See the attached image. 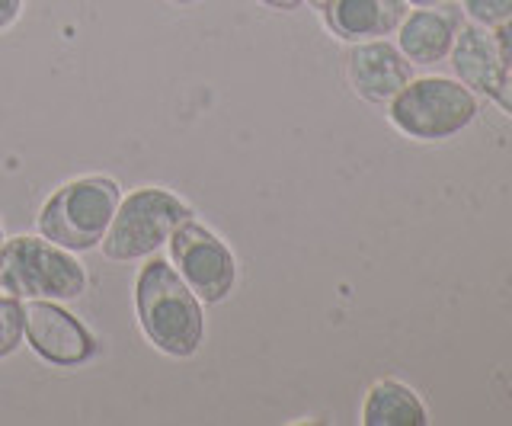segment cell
Returning <instances> with one entry per match:
<instances>
[{"label": "cell", "instance_id": "obj_1", "mask_svg": "<svg viewBox=\"0 0 512 426\" xmlns=\"http://www.w3.org/2000/svg\"><path fill=\"white\" fill-rule=\"evenodd\" d=\"M135 318L157 353L192 359L205 343V311L167 257H144L135 276Z\"/></svg>", "mask_w": 512, "mask_h": 426}, {"label": "cell", "instance_id": "obj_2", "mask_svg": "<svg viewBox=\"0 0 512 426\" xmlns=\"http://www.w3.org/2000/svg\"><path fill=\"white\" fill-rule=\"evenodd\" d=\"M122 186L106 173H87L52 189L36 215V228L42 238L55 241L71 254H87L103 244L119 209Z\"/></svg>", "mask_w": 512, "mask_h": 426}, {"label": "cell", "instance_id": "obj_3", "mask_svg": "<svg viewBox=\"0 0 512 426\" xmlns=\"http://www.w3.org/2000/svg\"><path fill=\"white\" fill-rule=\"evenodd\" d=\"M87 286L90 273L77 254L42 234H20L0 244V292L20 302H29V298L74 302L87 292Z\"/></svg>", "mask_w": 512, "mask_h": 426}, {"label": "cell", "instance_id": "obj_4", "mask_svg": "<svg viewBox=\"0 0 512 426\" xmlns=\"http://www.w3.org/2000/svg\"><path fill=\"white\" fill-rule=\"evenodd\" d=\"M189 218H196V209L186 199L164 186H138L132 193H122L119 209L100 244V254L109 263L144 260L157 254Z\"/></svg>", "mask_w": 512, "mask_h": 426}, {"label": "cell", "instance_id": "obj_5", "mask_svg": "<svg viewBox=\"0 0 512 426\" xmlns=\"http://www.w3.org/2000/svg\"><path fill=\"white\" fill-rule=\"evenodd\" d=\"M477 97L458 77H413L388 100V122L410 141H448L477 119Z\"/></svg>", "mask_w": 512, "mask_h": 426}, {"label": "cell", "instance_id": "obj_6", "mask_svg": "<svg viewBox=\"0 0 512 426\" xmlns=\"http://www.w3.org/2000/svg\"><path fill=\"white\" fill-rule=\"evenodd\" d=\"M167 244L173 270L183 276L202 305L228 302L237 286V257L228 241H221L208 225L189 218L173 231Z\"/></svg>", "mask_w": 512, "mask_h": 426}, {"label": "cell", "instance_id": "obj_7", "mask_svg": "<svg viewBox=\"0 0 512 426\" xmlns=\"http://www.w3.org/2000/svg\"><path fill=\"white\" fill-rule=\"evenodd\" d=\"M23 343L55 369H80L96 356L90 327L52 298L23 302Z\"/></svg>", "mask_w": 512, "mask_h": 426}, {"label": "cell", "instance_id": "obj_8", "mask_svg": "<svg viewBox=\"0 0 512 426\" xmlns=\"http://www.w3.org/2000/svg\"><path fill=\"white\" fill-rule=\"evenodd\" d=\"M346 77L349 87L356 90V97H362L372 106H388V100L397 97L413 81V65L394 42L368 39V42H356L349 49Z\"/></svg>", "mask_w": 512, "mask_h": 426}, {"label": "cell", "instance_id": "obj_9", "mask_svg": "<svg viewBox=\"0 0 512 426\" xmlns=\"http://www.w3.org/2000/svg\"><path fill=\"white\" fill-rule=\"evenodd\" d=\"M448 61H452V71L458 81L468 87L474 97H484V100H493V93L500 90L506 77V65L493 42V29L480 23L458 26Z\"/></svg>", "mask_w": 512, "mask_h": 426}, {"label": "cell", "instance_id": "obj_10", "mask_svg": "<svg viewBox=\"0 0 512 426\" xmlns=\"http://www.w3.org/2000/svg\"><path fill=\"white\" fill-rule=\"evenodd\" d=\"M407 0H330L320 10L330 36L340 42H368V39H388L397 33L400 20L407 17Z\"/></svg>", "mask_w": 512, "mask_h": 426}, {"label": "cell", "instance_id": "obj_11", "mask_svg": "<svg viewBox=\"0 0 512 426\" xmlns=\"http://www.w3.org/2000/svg\"><path fill=\"white\" fill-rule=\"evenodd\" d=\"M461 26V17L455 7H416L407 10V17L397 26V49L416 68H429L436 61H445L452 52L455 33Z\"/></svg>", "mask_w": 512, "mask_h": 426}, {"label": "cell", "instance_id": "obj_12", "mask_svg": "<svg viewBox=\"0 0 512 426\" xmlns=\"http://www.w3.org/2000/svg\"><path fill=\"white\" fill-rule=\"evenodd\" d=\"M362 426H426L429 410L423 398L400 378H378L365 391L359 410Z\"/></svg>", "mask_w": 512, "mask_h": 426}, {"label": "cell", "instance_id": "obj_13", "mask_svg": "<svg viewBox=\"0 0 512 426\" xmlns=\"http://www.w3.org/2000/svg\"><path fill=\"white\" fill-rule=\"evenodd\" d=\"M23 346V302L0 295V359L13 356Z\"/></svg>", "mask_w": 512, "mask_h": 426}, {"label": "cell", "instance_id": "obj_14", "mask_svg": "<svg viewBox=\"0 0 512 426\" xmlns=\"http://www.w3.org/2000/svg\"><path fill=\"white\" fill-rule=\"evenodd\" d=\"M464 13L471 17V23L493 29L512 17V0H464Z\"/></svg>", "mask_w": 512, "mask_h": 426}, {"label": "cell", "instance_id": "obj_15", "mask_svg": "<svg viewBox=\"0 0 512 426\" xmlns=\"http://www.w3.org/2000/svg\"><path fill=\"white\" fill-rule=\"evenodd\" d=\"M493 42H496V52H500L506 71L512 68V17L503 20L500 26H493Z\"/></svg>", "mask_w": 512, "mask_h": 426}, {"label": "cell", "instance_id": "obj_16", "mask_svg": "<svg viewBox=\"0 0 512 426\" xmlns=\"http://www.w3.org/2000/svg\"><path fill=\"white\" fill-rule=\"evenodd\" d=\"M26 0H0V33H7L10 26H16V20L23 17Z\"/></svg>", "mask_w": 512, "mask_h": 426}, {"label": "cell", "instance_id": "obj_17", "mask_svg": "<svg viewBox=\"0 0 512 426\" xmlns=\"http://www.w3.org/2000/svg\"><path fill=\"white\" fill-rule=\"evenodd\" d=\"M493 103L500 106V113H503V116H509V119H512V68L506 71L500 90L493 93Z\"/></svg>", "mask_w": 512, "mask_h": 426}, {"label": "cell", "instance_id": "obj_18", "mask_svg": "<svg viewBox=\"0 0 512 426\" xmlns=\"http://www.w3.org/2000/svg\"><path fill=\"white\" fill-rule=\"evenodd\" d=\"M256 4H263L269 10H279V13H292L304 4V0H256Z\"/></svg>", "mask_w": 512, "mask_h": 426}, {"label": "cell", "instance_id": "obj_19", "mask_svg": "<svg viewBox=\"0 0 512 426\" xmlns=\"http://www.w3.org/2000/svg\"><path fill=\"white\" fill-rule=\"evenodd\" d=\"M410 7H436V4H445V0H407Z\"/></svg>", "mask_w": 512, "mask_h": 426}, {"label": "cell", "instance_id": "obj_20", "mask_svg": "<svg viewBox=\"0 0 512 426\" xmlns=\"http://www.w3.org/2000/svg\"><path fill=\"white\" fill-rule=\"evenodd\" d=\"M304 4H308V7H314V10H324V7L330 4V0H304Z\"/></svg>", "mask_w": 512, "mask_h": 426}, {"label": "cell", "instance_id": "obj_21", "mask_svg": "<svg viewBox=\"0 0 512 426\" xmlns=\"http://www.w3.org/2000/svg\"><path fill=\"white\" fill-rule=\"evenodd\" d=\"M170 4H176V7H192V4H199V0H170Z\"/></svg>", "mask_w": 512, "mask_h": 426}, {"label": "cell", "instance_id": "obj_22", "mask_svg": "<svg viewBox=\"0 0 512 426\" xmlns=\"http://www.w3.org/2000/svg\"><path fill=\"white\" fill-rule=\"evenodd\" d=\"M7 241V234H4V225H0V244H4Z\"/></svg>", "mask_w": 512, "mask_h": 426}]
</instances>
